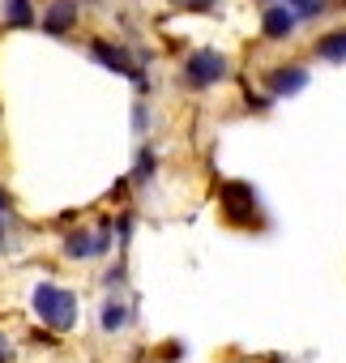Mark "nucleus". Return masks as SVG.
<instances>
[{"label": "nucleus", "instance_id": "ddd939ff", "mask_svg": "<svg viewBox=\"0 0 346 363\" xmlns=\"http://www.w3.org/2000/svg\"><path fill=\"white\" fill-rule=\"evenodd\" d=\"M176 5H184V9H210L214 0H176Z\"/></svg>", "mask_w": 346, "mask_h": 363}, {"label": "nucleus", "instance_id": "6e6552de", "mask_svg": "<svg viewBox=\"0 0 346 363\" xmlns=\"http://www.w3.org/2000/svg\"><path fill=\"white\" fill-rule=\"evenodd\" d=\"M5 22H9V26H30V22H35L30 0H5Z\"/></svg>", "mask_w": 346, "mask_h": 363}, {"label": "nucleus", "instance_id": "f03ea898", "mask_svg": "<svg viewBox=\"0 0 346 363\" xmlns=\"http://www.w3.org/2000/svg\"><path fill=\"white\" fill-rule=\"evenodd\" d=\"M184 77H189V86H197V90L218 86V82L227 77V56H218L214 48H201V52H193V56L184 60Z\"/></svg>", "mask_w": 346, "mask_h": 363}, {"label": "nucleus", "instance_id": "39448f33", "mask_svg": "<svg viewBox=\"0 0 346 363\" xmlns=\"http://www.w3.org/2000/svg\"><path fill=\"white\" fill-rule=\"evenodd\" d=\"M303 86H308V69H299V65H282V69L269 73V90L274 94H299Z\"/></svg>", "mask_w": 346, "mask_h": 363}, {"label": "nucleus", "instance_id": "9b49d317", "mask_svg": "<svg viewBox=\"0 0 346 363\" xmlns=\"http://www.w3.org/2000/svg\"><path fill=\"white\" fill-rule=\"evenodd\" d=\"M65 252H69V257H94V240H90V235H69Z\"/></svg>", "mask_w": 346, "mask_h": 363}, {"label": "nucleus", "instance_id": "423d86ee", "mask_svg": "<svg viewBox=\"0 0 346 363\" xmlns=\"http://www.w3.org/2000/svg\"><path fill=\"white\" fill-rule=\"evenodd\" d=\"M94 56L107 65V69H116V73H124V77H133V82H141V73L133 69V60L120 52V48H107V43H94Z\"/></svg>", "mask_w": 346, "mask_h": 363}, {"label": "nucleus", "instance_id": "0eeeda50", "mask_svg": "<svg viewBox=\"0 0 346 363\" xmlns=\"http://www.w3.org/2000/svg\"><path fill=\"white\" fill-rule=\"evenodd\" d=\"M316 56H320V60H333V65H342V60H346V30H333V35H325V39L316 43Z\"/></svg>", "mask_w": 346, "mask_h": 363}, {"label": "nucleus", "instance_id": "f257e3e1", "mask_svg": "<svg viewBox=\"0 0 346 363\" xmlns=\"http://www.w3.org/2000/svg\"><path fill=\"white\" fill-rule=\"evenodd\" d=\"M35 312H39V320H48V329H60L65 333V329L77 325V295L65 291V286L43 282L35 291Z\"/></svg>", "mask_w": 346, "mask_h": 363}, {"label": "nucleus", "instance_id": "20e7f679", "mask_svg": "<svg viewBox=\"0 0 346 363\" xmlns=\"http://www.w3.org/2000/svg\"><path fill=\"white\" fill-rule=\"evenodd\" d=\"M295 13L286 9V5H269L265 9V18H261V30H265V39H286L291 30H295Z\"/></svg>", "mask_w": 346, "mask_h": 363}, {"label": "nucleus", "instance_id": "9d476101", "mask_svg": "<svg viewBox=\"0 0 346 363\" xmlns=\"http://www.w3.org/2000/svg\"><path fill=\"white\" fill-rule=\"evenodd\" d=\"M282 5H286L295 18H316V13H325V0H282Z\"/></svg>", "mask_w": 346, "mask_h": 363}, {"label": "nucleus", "instance_id": "f8f14e48", "mask_svg": "<svg viewBox=\"0 0 346 363\" xmlns=\"http://www.w3.org/2000/svg\"><path fill=\"white\" fill-rule=\"evenodd\" d=\"M150 175H154V154H141V158H137V171H133V179H137V184H145Z\"/></svg>", "mask_w": 346, "mask_h": 363}, {"label": "nucleus", "instance_id": "2eb2a0df", "mask_svg": "<svg viewBox=\"0 0 346 363\" xmlns=\"http://www.w3.org/2000/svg\"><path fill=\"white\" fill-rule=\"evenodd\" d=\"M0 363H9V342L0 337Z\"/></svg>", "mask_w": 346, "mask_h": 363}, {"label": "nucleus", "instance_id": "7ed1b4c3", "mask_svg": "<svg viewBox=\"0 0 346 363\" xmlns=\"http://www.w3.org/2000/svg\"><path fill=\"white\" fill-rule=\"evenodd\" d=\"M77 26V0H52L43 13V30L48 35H69Z\"/></svg>", "mask_w": 346, "mask_h": 363}, {"label": "nucleus", "instance_id": "1a4fd4ad", "mask_svg": "<svg viewBox=\"0 0 346 363\" xmlns=\"http://www.w3.org/2000/svg\"><path fill=\"white\" fill-rule=\"evenodd\" d=\"M124 320H128V308H124L120 299H111V303L103 308V329L116 333V329H124Z\"/></svg>", "mask_w": 346, "mask_h": 363}, {"label": "nucleus", "instance_id": "4468645a", "mask_svg": "<svg viewBox=\"0 0 346 363\" xmlns=\"http://www.w3.org/2000/svg\"><path fill=\"white\" fill-rule=\"evenodd\" d=\"M5 231H9V218H5V201H0V244H5Z\"/></svg>", "mask_w": 346, "mask_h": 363}]
</instances>
